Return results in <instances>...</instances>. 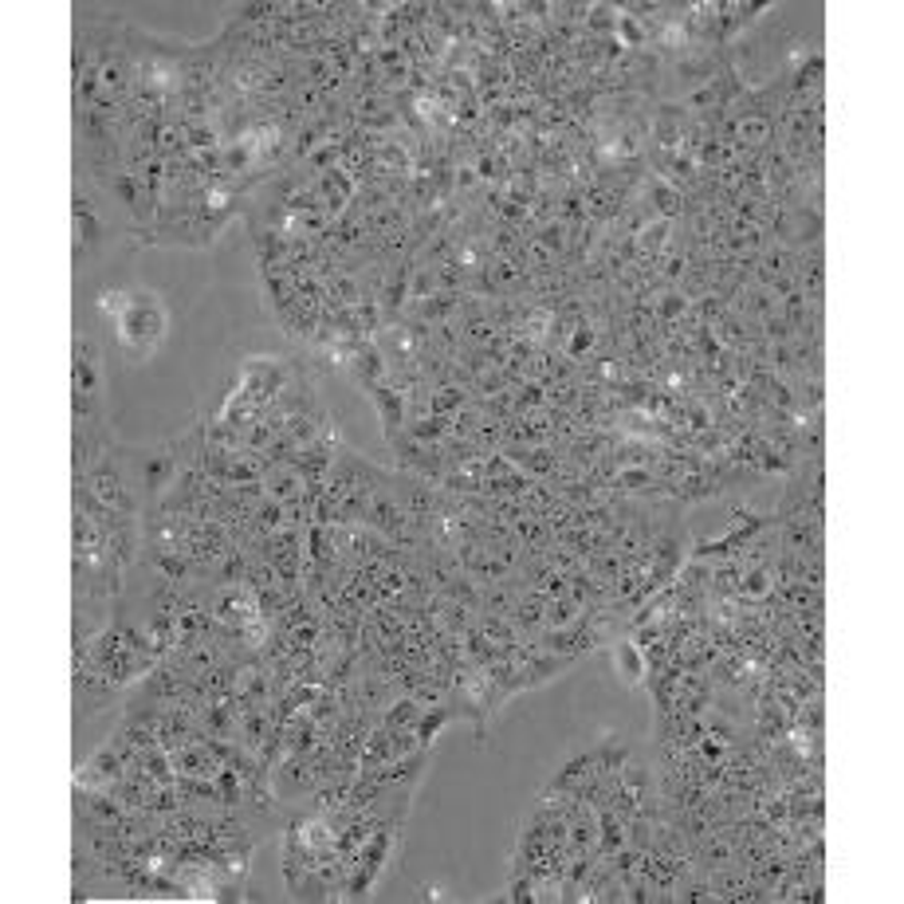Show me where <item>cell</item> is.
Masks as SVG:
<instances>
[{"mask_svg": "<svg viewBox=\"0 0 904 904\" xmlns=\"http://www.w3.org/2000/svg\"><path fill=\"white\" fill-rule=\"evenodd\" d=\"M165 335H170V307L154 292H130L126 307L114 319V338H119V351L126 354L130 366L154 358Z\"/></svg>", "mask_w": 904, "mask_h": 904, "instance_id": "6da1fadb", "label": "cell"}, {"mask_svg": "<svg viewBox=\"0 0 904 904\" xmlns=\"http://www.w3.org/2000/svg\"><path fill=\"white\" fill-rule=\"evenodd\" d=\"M71 414H75V421L106 417L103 362H99V346L87 335H75V346H71Z\"/></svg>", "mask_w": 904, "mask_h": 904, "instance_id": "7a4b0ae2", "label": "cell"}, {"mask_svg": "<svg viewBox=\"0 0 904 904\" xmlns=\"http://www.w3.org/2000/svg\"><path fill=\"white\" fill-rule=\"evenodd\" d=\"M71 216H75V241H71V260L75 267H87L99 252L106 248V216H103V193L91 181L75 177L71 193Z\"/></svg>", "mask_w": 904, "mask_h": 904, "instance_id": "3957f363", "label": "cell"}, {"mask_svg": "<svg viewBox=\"0 0 904 904\" xmlns=\"http://www.w3.org/2000/svg\"><path fill=\"white\" fill-rule=\"evenodd\" d=\"M292 378H295V362L276 358V354H252V358L241 362V370H236L233 386L241 389L252 405H256L260 414H264L267 405L284 394Z\"/></svg>", "mask_w": 904, "mask_h": 904, "instance_id": "277c9868", "label": "cell"}, {"mask_svg": "<svg viewBox=\"0 0 904 904\" xmlns=\"http://www.w3.org/2000/svg\"><path fill=\"white\" fill-rule=\"evenodd\" d=\"M766 12H771V4H759V0H720V48H732Z\"/></svg>", "mask_w": 904, "mask_h": 904, "instance_id": "5b68a950", "label": "cell"}, {"mask_svg": "<svg viewBox=\"0 0 904 904\" xmlns=\"http://www.w3.org/2000/svg\"><path fill=\"white\" fill-rule=\"evenodd\" d=\"M366 397H370V405L378 409V421H382L386 440H394L397 433H405V389L397 386L394 378L370 386V389H366Z\"/></svg>", "mask_w": 904, "mask_h": 904, "instance_id": "8992f818", "label": "cell"}, {"mask_svg": "<svg viewBox=\"0 0 904 904\" xmlns=\"http://www.w3.org/2000/svg\"><path fill=\"white\" fill-rule=\"evenodd\" d=\"M590 771H595V751H578V755H570L567 763L559 766L551 775V783L542 786L539 799H575L578 791H582V783L590 779Z\"/></svg>", "mask_w": 904, "mask_h": 904, "instance_id": "52a82bcc", "label": "cell"}, {"mask_svg": "<svg viewBox=\"0 0 904 904\" xmlns=\"http://www.w3.org/2000/svg\"><path fill=\"white\" fill-rule=\"evenodd\" d=\"M610 657H613V664H618V672H621V681H626L629 689H646L649 664H646V649H641L638 641L618 638L610 646Z\"/></svg>", "mask_w": 904, "mask_h": 904, "instance_id": "ba28073f", "label": "cell"}, {"mask_svg": "<svg viewBox=\"0 0 904 904\" xmlns=\"http://www.w3.org/2000/svg\"><path fill=\"white\" fill-rule=\"evenodd\" d=\"M453 720H457V715H453V704H448V700H445V704L425 708L421 720H417V728H414V732H417V743H421V748H433V740H437V735L445 732V728H448Z\"/></svg>", "mask_w": 904, "mask_h": 904, "instance_id": "9c48e42d", "label": "cell"}, {"mask_svg": "<svg viewBox=\"0 0 904 904\" xmlns=\"http://www.w3.org/2000/svg\"><path fill=\"white\" fill-rule=\"evenodd\" d=\"M425 708L417 704L414 697H397L386 704V712H382V728H389V732H402V728H417V720H421Z\"/></svg>", "mask_w": 904, "mask_h": 904, "instance_id": "30bf717a", "label": "cell"}, {"mask_svg": "<svg viewBox=\"0 0 904 904\" xmlns=\"http://www.w3.org/2000/svg\"><path fill=\"white\" fill-rule=\"evenodd\" d=\"M775 590V570L771 567H743L740 578V598L743 602H763Z\"/></svg>", "mask_w": 904, "mask_h": 904, "instance_id": "8fae6325", "label": "cell"}, {"mask_svg": "<svg viewBox=\"0 0 904 904\" xmlns=\"http://www.w3.org/2000/svg\"><path fill=\"white\" fill-rule=\"evenodd\" d=\"M618 4H606V0H598V4H590V12H586V24L582 32L595 35V40H610L613 28H618Z\"/></svg>", "mask_w": 904, "mask_h": 904, "instance_id": "7c38bea8", "label": "cell"}, {"mask_svg": "<svg viewBox=\"0 0 904 904\" xmlns=\"http://www.w3.org/2000/svg\"><path fill=\"white\" fill-rule=\"evenodd\" d=\"M126 295L130 292H119V287H103V292H99V311L111 315V319H119V311L126 307Z\"/></svg>", "mask_w": 904, "mask_h": 904, "instance_id": "4fadbf2b", "label": "cell"}]
</instances>
